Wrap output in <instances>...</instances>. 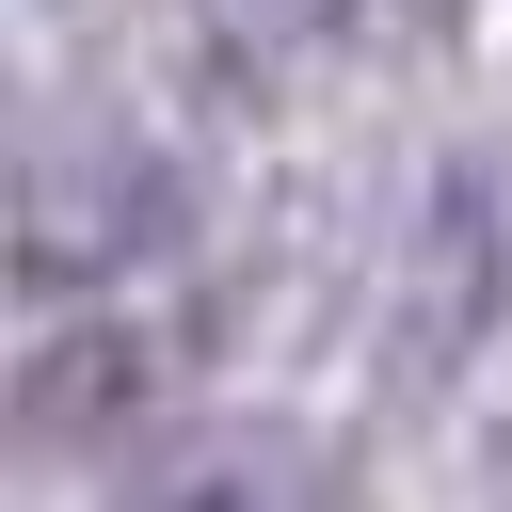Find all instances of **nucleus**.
<instances>
[{"label": "nucleus", "instance_id": "1", "mask_svg": "<svg viewBox=\"0 0 512 512\" xmlns=\"http://www.w3.org/2000/svg\"><path fill=\"white\" fill-rule=\"evenodd\" d=\"M176 240H192L176 144H144V128H64V144H32V176H16V288H32V304H112V288L160 272Z\"/></svg>", "mask_w": 512, "mask_h": 512}, {"label": "nucleus", "instance_id": "2", "mask_svg": "<svg viewBox=\"0 0 512 512\" xmlns=\"http://www.w3.org/2000/svg\"><path fill=\"white\" fill-rule=\"evenodd\" d=\"M496 320H512V160H496V144H464V160L432 176L416 240H400L384 368H400V384H448V368H480V352H496Z\"/></svg>", "mask_w": 512, "mask_h": 512}, {"label": "nucleus", "instance_id": "3", "mask_svg": "<svg viewBox=\"0 0 512 512\" xmlns=\"http://www.w3.org/2000/svg\"><path fill=\"white\" fill-rule=\"evenodd\" d=\"M144 384H160V352H144L128 320H96V336H32V368H16V416L64 448V432H112V416H144Z\"/></svg>", "mask_w": 512, "mask_h": 512}, {"label": "nucleus", "instance_id": "4", "mask_svg": "<svg viewBox=\"0 0 512 512\" xmlns=\"http://www.w3.org/2000/svg\"><path fill=\"white\" fill-rule=\"evenodd\" d=\"M112 512H320V448H304V432H224V448L128 480Z\"/></svg>", "mask_w": 512, "mask_h": 512}, {"label": "nucleus", "instance_id": "5", "mask_svg": "<svg viewBox=\"0 0 512 512\" xmlns=\"http://www.w3.org/2000/svg\"><path fill=\"white\" fill-rule=\"evenodd\" d=\"M368 16H432V0H368Z\"/></svg>", "mask_w": 512, "mask_h": 512}]
</instances>
